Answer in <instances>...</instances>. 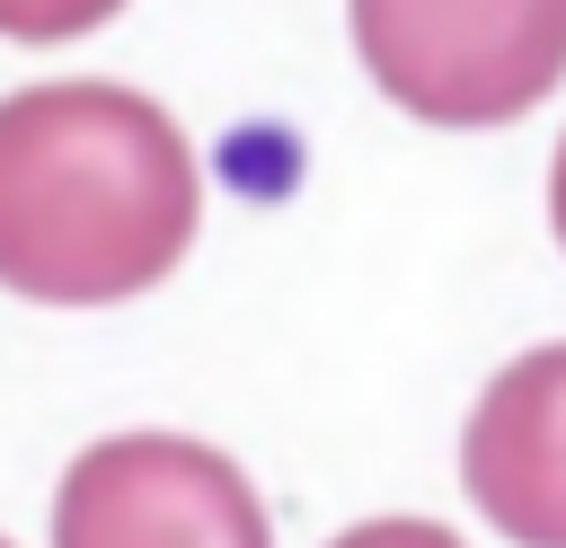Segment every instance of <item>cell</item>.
Returning a JSON list of instances; mask_svg holds the SVG:
<instances>
[{"instance_id": "obj_6", "label": "cell", "mask_w": 566, "mask_h": 548, "mask_svg": "<svg viewBox=\"0 0 566 548\" xmlns=\"http://www.w3.org/2000/svg\"><path fill=\"white\" fill-rule=\"evenodd\" d=\"M336 548H460V539L433 530V521H363V530H345Z\"/></svg>"}, {"instance_id": "obj_3", "label": "cell", "mask_w": 566, "mask_h": 548, "mask_svg": "<svg viewBox=\"0 0 566 548\" xmlns=\"http://www.w3.org/2000/svg\"><path fill=\"white\" fill-rule=\"evenodd\" d=\"M53 548H274L248 477L186 433H115L71 460Z\"/></svg>"}, {"instance_id": "obj_7", "label": "cell", "mask_w": 566, "mask_h": 548, "mask_svg": "<svg viewBox=\"0 0 566 548\" xmlns=\"http://www.w3.org/2000/svg\"><path fill=\"white\" fill-rule=\"evenodd\" d=\"M548 221H557V239H566V141H557V177H548Z\"/></svg>"}, {"instance_id": "obj_2", "label": "cell", "mask_w": 566, "mask_h": 548, "mask_svg": "<svg viewBox=\"0 0 566 548\" xmlns=\"http://www.w3.org/2000/svg\"><path fill=\"white\" fill-rule=\"evenodd\" d=\"M363 71L424 124H513L566 80V0H354Z\"/></svg>"}, {"instance_id": "obj_5", "label": "cell", "mask_w": 566, "mask_h": 548, "mask_svg": "<svg viewBox=\"0 0 566 548\" xmlns=\"http://www.w3.org/2000/svg\"><path fill=\"white\" fill-rule=\"evenodd\" d=\"M124 0H0V35L9 44H71L88 27H106Z\"/></svg>"}, {"instance_id": "obj_1", "label": "cell", "mask_w": 566, "mask_h": 548, "mask_svg": "<svg viewBox=\"0 0 566 548\" xmlns=\"http://www.w3.org/2000/svg\"><path fill=\"white\" fill-rule=\"evenodd\" d=\"M195 150L168 106L115 80L0 97V283L44 309H106L177 274L195 239Z\"/></svg>"}, {"instance_id": "obj_4", "label": "cell", "mask_w": 566, "mask_h": 548, "mask_svg": "<svg viewBox=\"0 0 566 548\" xmlns=\"http://www.w3.org/2000/svg\"><path fill=\"white\" fill-rule=\"evenodd\" d=\"M460 477L513 548H566V345H539L486 380Z\"/></svg>"}, {"instance_id": "obj_8", "label": "cell", "mask_w": 566, "mask_h": 548, "mask_svg": "<svg viewBox=\"0 0 566 548\" xmlns=\"http://www.w3.org/2000/svg\"><path fill=\"white\" fill-rule=\"evenodd\" d=\"M0 548H9V539H0Z\"/></svg>"}]
</instances>
